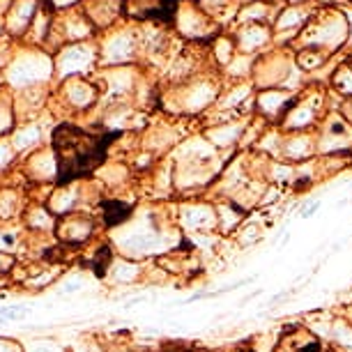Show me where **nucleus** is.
I'll use <instances>...</instances> for the list:
<instances>
[{
    "label": "nucleus",
    "mask_w": 352,
    "mask_h": 352,
    "mask_svg": "<svg viewBox=\"0 0 352 352\" xmlns=\"http://www.w3.org/2000/svg\"><path fill=\"white\" fill-rule=\"evenodd\" d=\"M3 316H8V318H23V316H25V311H16V309H5V311H3Z\"/></svg>",
    "instance_id": "nucleus-6"
},
{
    "label": "nucleus",
    "mask_w": 352,
    "mask_h": 352,
    "mask_svg": "<svg viewBox=\"0 0 352 352\" xmlns=\"http://www.w3.org/2000/svg\"><path fill=\"white\" fill-rule=\"evenodd\" d=\"M320 60H322V56H311V53H302V56H300V63L307 65L309 69L318 67V65H320Z\"/></svg>",
    "instance_id": "nucleus-4"
},
{
    "label": "nucleus",
    "mask_w": 352,
    "mask_h": 352,
    "mask_svg": "<svg viewBox=\"0 0 352 352\" xmlns=\"http://www.w3.org/2000/svg\"><path fill=\"white\" fill-rule=\"evenodd\" d=\"M102 212H104V223L106 226H118V223L127 221L129 214H131V208L129 205L118 203V201H104Z\"/></svg>",
    "instance_id": "nucleus-2"
},
{
    "label": "nucleus",
    "mask_w": 352,
    "mask_h": 352,
    "mask_svg": "<svg viewBox=\"0 0 352 352\" xmlns=\"http://www.w3.org/2000/svg\"><path fill=\"white\" fill-rule=\"evenodd\" d=\"M297 352H320V343H318V341H309V343H304Z\"/></svg>",
    "instance_id": "nucleus-5"
},
{
    "label": "nucleus",
    "mask_w": 352,
    "mask_h": 352,
    "mask_svg": "<svg viewBox=\"0 0 352 352\" xmlns=\"http://www.w3.org/2000/svg\"><path fill=\"white\" fill-rule=\"evenodd\" d=\"M109 261H111V249H99V254H97V258L92 261V270H95V274L97 276H104V272H106V265H109Z\"/></svg>",
    "instance_id": "nucleus-3"
},
{
    "label": "nucleus",
    "mask_w": 352,
    "mask_h": 352,
    "mask_svg": "<svg viewBox=\"0 0 352 352\" xmlns=\"http://www.w3.org/2000/svg\"><path fill=\"white\" fill-rule=\"evenodd\" d=\"M120 136V131L90 134L85 129L60 124L53 131V150L58 157V184H69L78 177L90 175L104 162L109 145Z\"/></svg>",
    "instance_id": "nucleus-1"
},
{
    "label": "nucleus",
    "mask_w": 352,
    "mask_h": 352,
    "mask_svg": "<svg viewBox=\"0 0 352 352\" xmlns=\"http://www.w3.org/2000/svg\"><path fill=\"white\" fill-rule=\"evenodd\" d=\"M232 352H254V350H251L249 345H240V348H235Z\"/></svg>",
    "instance_id": "nucleus-7"
}]
</instances>
